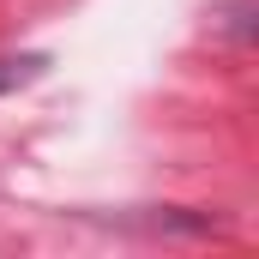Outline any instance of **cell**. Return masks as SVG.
<instances>
[{
  "instance_id": "1",
  "label": "cell",
  "mask_w": 259,
  "mask_h": 259,
  "mask_svg": "<svg viewBox=\"0 0 259 259\" xmlns=\"http://www.w3.org/2000/svg\"><path fill=\"white\" fill-rule=\"evenodd\" d=\"M121 229H139V235H211L217 217L187 211V205H145L139 217H121Z\"/></svg>"
},
{
  "instance_id": "2",
  "label": "cell",
  "mask_w": 259,
  "mask_h": 259,
  "mask_svg": "<svg viewBox=\"0 0 259 259\" xmlns=\"http://www.w3.org/2000/svg\"><path fill=\"white\" fill-rule=\"evenodd\" d=\"M211 36L229 49H253V0H217L211 6Z\"/></svg>"
},
{
  "instance_id": "3",
  "label": "cell",
  "mask_w": 259,
  "mask_h": 259,
  "mask_svg": "<svg viewBox=\"0 0 259 259\" xmlns=\"http://www.w3.org/2000/svg\"><path fill=\"white\" fill-rule=\"evenodd\" d=\"M42 72H49V55H0V97L36 84Z\"/></svg>"
}]
</instances>
